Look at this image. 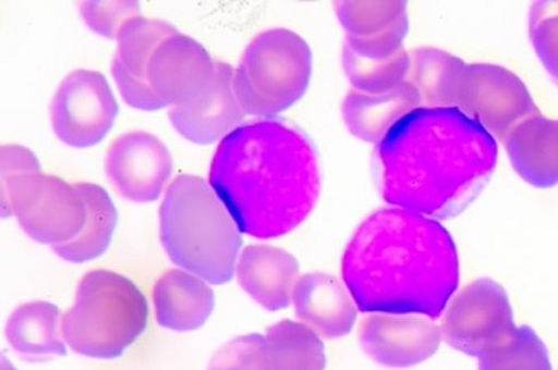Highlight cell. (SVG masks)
Listing matches in <instances>:
<instances>
[{
  "label": "cell",
  "instance_id": "obj_19",
  "mask_svg": "<svg viewBox=\"0 0 558 370\" xmlns=\"http://www.w3.org/2000/svg\"><path fill=\"white\" fill-rule=\"evenodd\" d=\"M502 144L512 166L526 183L537 188L558 184V120L542 113L523 120Z\"/></svg>",
  "mask_w": 558,
  "mask_h": 370
},
{
  "label": "cell",
  "instance_id": "obj_24",
  "mask_svg": "<svg viewBox=\"0 0 558 370\" xmlns=\"http://www.w3.org/2000/svg\"><path fill=\"white\" fill-rule=\"evenodd\" d=\"M410 58L408 83L416 89L422 107H452L453 87L466 63L435 48L415 49Z\"/></svg>",
  "mask_w": 558,
  "mask_h": 370
},
{
  "label": "cell",
  "instance_id": "obj_4",
  "mask_svg": "<svg viewBox=\"0 0 558 370\" xmlns=\"http://www.w3.org/2000/svg\"><path fill=\"white\" fill-rule=\"evenodd\" d=\"M159 237L174 264L207 283L227 284L235 274L241 232L202 177L183 174L169 185L159 209Z\"/></svg>",
  "mask_w": 558,
  "mask_h": 370
},
{
  "label": "cell",
  "instance_id": "obj_15",
  "mask_svg": "<svg viewBox=\"0 0 558 370\" xmlns=\"http://www.w3.org/2000/svg\"><path fill=\"white\" fill-rule=\"evenodd\" d=\"M338 18L347 32L345 47L366 59H386L403 49L408 13L403 2L336 3Z\"/></svg>",
  "mask_w": 558,
  "mask_h": 370
},
{
  "label": "cell",
  "instance_id": "obj_12",
  "mask_svg": "<svg viewBox=\"0 0 558 370\" xmlns=\"http://www.w3.org/2000/svg\"><path fill=\"white\" fill-rule=\"evenodd\" d=\"M172 170V155L167 145L146 132L121 135L109 147L105 159V172L114 189L137 203L157 201Z\"/></svg>",
  "mask_w": 558,
  "mask_h": 370
},
{
  "label": "cell",
  "instance_id": "obj_20",
  "mask_svg": "<svg viewBox=\"0 0 558 370\" xmlns=\"http://www.w3.org/2000/svg\"><path fill=\"white\" fill-rule=\"evenodd\" d=\"M418 107H422L421 98L410 83L383 94L352 89L343 99L342 116L355 137L378 144L403 116Z\"/></svg>",
  "mask_w": 558,
  "mask_h": 370
},
{
  "label": "cell",
  "instance_id": "obj_29",
  "mask_svg": "<svg viewBox=\"0 0 558 370\" xmlns=\"http://www.w3.org/2000/svg\"><path fill=\"white\" fill-rule=\"evenodd\" d=\"M208 370H271L266 337L253 333L231 340L214 355Z\"/></svg>",
  "mask_w": 558,
  "mask_h": 370
},
{
  "label": "cell",
  "instance_id": "obj_6",
  "mask_svg": "<svg viewBox=\"0 0 558 370\" xmlns=\"http://www.w3.org/2000/svg\"><path fill=\"white\" fill-rule=\"evenodd\" d=\"M313 54L305 39L272 28L252 39L233 73V92L244 114L274 118L306 94Z\"/></svg>",
  "mask_w": 558,
  "mask_h": 370
},
{
  "label": "cell",
  "instance_id": "obj_27",
  "mask_svg": "<svg viewBox=\"0 0 558 370\" xmlns=\"http://www.w3.org/2000/svg\"><path fill=\"white\" fill-rule=\"evenodd\" d=\"M480 370L553 369L545 343L530 326H521L500 347L482 355Z\"/></svg>",
  "mask_w": 558,
  "mask_h": 370
},
{
  "label": "cell",
  "instance_id": "obj_1",
  "mask_svg": "<svg viewBox=\"0 0 558 370\" xmlns=\"http://www.w3.org/2000/svg\"><path fill=\"white\" fill-rule=\"evenodd\" d=\"M496 139L452 107H418L377 144L383 198L432 219L461 213L497 166Z\"/></svg>",
  "mask_w": 558,
  "mask_h": 370
},
{
  "label": "cell",
  "instance_id": "obj_8",
  "mask_svg": "<svg viewBox=\"0 0 558 370\" xmlns=\"http://www.w3.org/2000/svg\"><path fill=\"white\" fill-rule=\"evenodd\" d=\"M452 108L462 110L500 141L523 120L541 113L520 77L486 63L463 66L453 87Z\"/></svg>",
  "mask_w": 558,
  "mask_h": 370
},
{
  "label": "cell",
  "instance_id": "obj_18",
  "mask_svg": "<svg viewBox=\"0 0 558 370\" xmlns=\"http://www.w3.org/2000/svg\"><path fill=\"white\" fill-rule=\"evenodd\" d=\"M153 301L159 326L192 332L211 317L216 295L206 280L187 270L173 269L157 280Z\"/></svg>",
  "mask_w": 558,
  "mask_h": 370
},
{
  "label": "cell",
  "instance_id": "obj_5",
  "mask_svg": "<svg viewBox=\"0 0 558 370\" xmlns=\"http://www.w3.org/2000/svg\"><path fill=\"white\" fill-rule=\"evenodd\" d=\"M146 297L131 279L93 270L80 280L76 299L62 319L64 342L97 359L121 357L147 328Z\"/></svg>",
  "mask_w": 558,
  "mask_h": 370
},
{
  "label": "cell",
  "instance_id": "obj_2",
  "mask_svg": "<svg viewBox=\"0 0 558 370\" xmlns=\"http://www.w3.org/2000/svg\"><path fill=\"white\" fill-rule=\"evenodd\" d=\"M342 279L363 313L437 320L460 284V259L436 219L392 207L373 213L353 234Z\"/></svg>",
  "mask_w": 558,
  "mask_h": 370
},
{
  "label": "cell",
  "instance_id": "obj_28",
  "mask_svg": "<svg viewBox=\"0 0 558 370\" xmlns=\"http://www.w3.org/2000/svg\"><path fill=\"white\" fill-rule=\"evenodd\" d=\"M530 35L543 66L558 85V2L533 3Z\"/></svg>",
  "mask_w": 558,
  "mask_h": 370
},
{
  "label": "cell",
  "instance_id": "obj_22",
  "mask_svg": "<svg viewBox=\"0 0 558 370\" xmlns=\"http://www.w3.org/2000/svg\"><path fill=\"white\" fill-rule=\"evenodd\" d=\"M62 319L61 311L51 303L20 305L8 320V342L23 357L64 355Z\"/></svg>",
  "mask_w": 558,
  "mask_h": 370
},
{
  "label": "cell",
  "instance_id": "obj_26",
  "mask_svg": "<svg viewBox=\"0 0 558 370\" xmlns=\"http://www.w3.org/2000/svg\"><path fill=\"white\" fill-rule=\"evenodd\" d=\"M342 63L347 77L356 91L383 94L408 83L411 58L403 48L391 58L366 59L343 45Z\"/></svg>",
  "mask_w": 558,
  "mask_h": 370
},
{
  "label": "cell",
  "instance_id": "obj_31",
  "mask_svg": "<svg viewBox=\"0 0 558 370\" xmlns=\"http://www.w3.org/2000/svg\"><path fill=\"white\" fill-rule=\"evenodd\" d=\"M112 74L124 101L131 104L132 108L140 110H158L166 108L156 95H154L147 82L132 77L131 74L124 72V69L114 59L112 60Z\"/></svg>",
  "mask_w": 558,
  "mask_h": 370
},
{
  "label": "cell",
  "instance_id": "obj_21",
  "mask_svg": "<svg viewBox=\"0 0 558 370\" xmlns=\"http://www.w3.org/2000/svg\"><path fill=\"white\" fill-rule=\"evenodd\" d=\"M87 208V223L73 242L53 245V252L70 263H86L101 257L111 245L118 223L109 194L93 183L74 184Z\"/></svg>",
  "mask_w": 558,
  "mask_h": 370
},
{
  "label": "cell",
  "instance_id": "obj_30",
  "mask_svg": "<svg viewBox=\"0 0 558 370\" xmlns=\"http://www.w3.org/2000/svg\"><path fill=\"white\" fill-rule=\"evenodd\" d=\"M80 14L94 33L117 39L128 20L142 16L138 2H82Z\"/></svg>",
  "mask_w": 558,
  "mask_h": 370
},
{
  "label": "cell",
  "instance_id": "obj_25",
  "mask_svg": "<svg viewBox=\"0 0 558 370\" xmlns=\"http://www.w3.org/2000/svg\"><path fill=\"white\" fill-rule=\"evenodd\" d=\"M178 33L177 27L162 20L143 16L128 20L118 34V51L113 59L132 77L147 82V67L154 52Z\"/></svg>",
  "mask_w": 558,
  "mask_h": 370
},
{
  "label": "cell",
  "instance_id": "obj_7",
  "mask_svg": "<svg viewBox=\"0 0 558 370\" xmlns=\"http://www.w3.org/2000/svg\"><path fill=\"white\" fill-rule=\"evenodd\" d=\"M2 213L14 214L34 242H73L87 223V208L74 184L44 173L22 174L2 182Z\"/></svg>",
  "mask_w": 558,
  "mask_h": 370
},
{
  "label": "cell",
  "instance_id": "obj_14",
  "mask_svg": "<svg viewBox=\"0 0 558 370\" xmlns=\"http://www.w3.org/2000/svg\"><path fill=\"white\" fill-rule=\"evenodd\" d=\"M233 73L231 64L217 62L216 74L207 87L169 110L172 126L187 141L213 144L239 127L244 112L233 92Z\"/></svg>",
  "mask_w": 558,
  "mask_h": 370
},
{
  "label": "cell",
  "instance_id": "obj_3",
  "mask_svg": "<svg viewBox=\"0 0 558 370\" xmlns=\"http://www.w3.org/2000/svg\"><path fill=\"white\" fill-rule=\"evenodd\" d=\"M209 185L239 232L278 238L301 226L316 207L320 160L301 128L277 119L254 120L221 139Z\"/></svg>",
  "mask_w": 558,
  "mask_h": 370
},
{
  "label": "cell",
  "instance_id": "obj_9",
  "mask_svg": "<svg viewBox=\"0 0 558 370\" xmlns=\"http://www.w3.org/2000/svg\"><path fill=\"white\" fill-rule=\"evenodd\" d=\"M441 318L442 340L477 358L500 347L518 329L505 287L492 279L476 280L453 295Z\"/></svg>",
  "mask_w": 558,
  "mask_h": 370
},
{
  "label": "cell",
  "instance_id": "obj_13",
  "mask_svg": "<svg viewBox=\"0 0 558 370\" xmlns=\"http://www.w3.org/2000/svg\"><path fill=\"white\" fill-rule=\"evenodd\" d=\"M216 64L202 44L178 33L154 52L147 82L163 107H177L207 87L216 74Z\"/></svg>",
  "mask_w": 558,
  "mask_h": 370
},
{
  "label": "cell",
  "instance_id": "obj_23",
  "mask_svg": "<svg viewBox=\"0 0 558 370\" xmlns=\"http://www.w3.org/2000/svg\"><path fill=\"white\" fill-rule=\"evenodd\" d=\"M264 337L271 370H326L323 340L305 323L282 320Z\"/></svg>",
  "mask_w": 558,
  "mask_h": 370
},
{
  "label": "cell",
  "instance_id": "obj_32",
  "mask_svg": "<svg viewBox=\"0 0 558 370\" xmlns=\"http://www.w3.org/2000/svg\"><path fill=\"white\" fill-rule=\"evenodd\" d=\"M41 173L37 157L20 145H3L0 149V174L2 182L22 174Z\"/></svg>",
  "mask_w": 558,
  "mask_h": 370
},
{
  "label": "cell",
  "instance_id": "obj_16",
  "mask_svg": "<svg viewBox=\"0 0 558 370\" xmlns=\"http://www.w3.org/2000/svg\"><path fill=\"white\" fill-rule=\"evenodd\" d=\"M241 287L267 311L291 305L299 282V263L286 249L271 245H248L236 263Z\"/></svg>",
  "mask_w": 558,
  "mask_h": 370
},
{
  "label": "cell",
  "instance_id": "obj_11",
  "mask_svg": "<svg viewBox=\"0 0 558 370\" xmlns=\"http://www.w3.org/2000/svg\"><path fill=\"white\" fill-rule=\"evenodd\" d=\"M357 337L373 361L392 369L427 361L445 342L440 324L421 314L368 313Z\"/></svg>",
  "mask_w": 558,
  "mask_h": 370
},
{
  "label": "cell",
  "instance_id": "obj_17",
  "mask_svg": "<svg viewBox=\"0 0 558 370\" xmlns=\"http://www.w3.org/2000/svg\"><path fill=\"white\" fill-rule=\"evenodd\" d=\"M292 303L298 319L322 338L347 336L357 320L352 295L331 274L313 272L299 279Z\"/></svg>",
  "mask_w": 558,
  "mask_h": 370
},
{
  "label": "cell",
  "instance_id": "obj_33",
  "mask_svg": "<svg viewBox=\"0 0 558 370\" xmlns=\"http://www.w3.org/2000/svg\"><path fill=\"white\" fill-rule=\"evenodd\" d=\"M2 370H16L12 367V365H9L8 359L3 358L2 362Z\"/></svg>",
  "mask_w": 558,
  "mask_h": 370
},
{
  "label": "cell",
  "instance_id": "obj_10",
  "mask_svg": "<svg viewBox=\"0 0 558 370\" xmlns=\"http://www.w3.org/2000/svg\"><path fill=\"white\" fill-rule=\"evenodd\" d=\"M119 112L104 74L76 70L59 85L51 103L53 133L72 148H89L111 132Z\"/></svg>",
  "mask_w": 558,
  "mask_h": 370
}]
</instances>
